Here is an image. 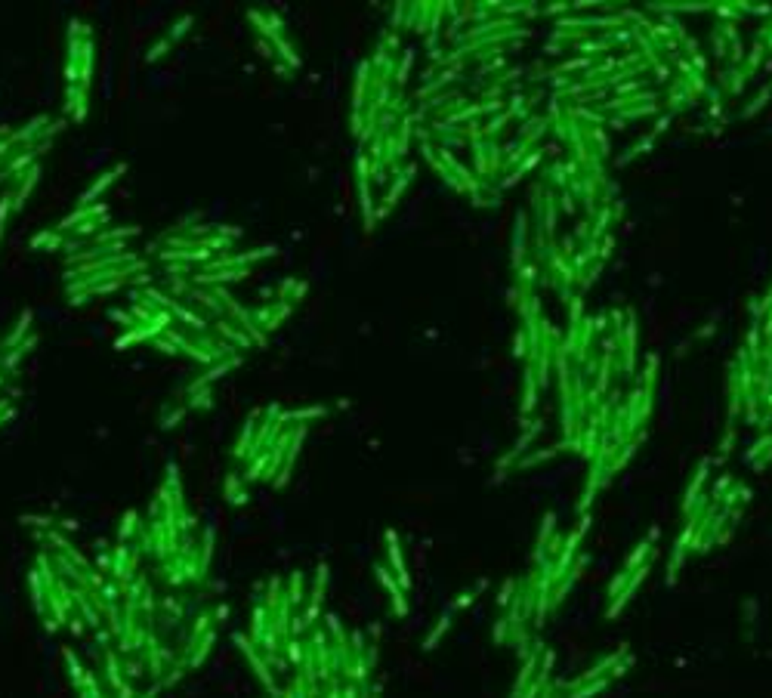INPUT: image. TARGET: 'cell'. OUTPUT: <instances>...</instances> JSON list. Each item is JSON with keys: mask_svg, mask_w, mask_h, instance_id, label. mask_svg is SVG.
Masks as SVG:
<instances>
[{"mask_svg": "<svg viewBox=\"0 0 772 698\" xmlns=\"http://www.w3.org/2000/svg\"><path fill=\"white\" fill-rule=\"evenodd\" d=\"M192 25H195V19H192V16H180V19H176V25H170V28L164 31V37H161L158 44H154L152 50H149V53H145V62H161V59H164V56H167L170 50H173V47L180 44L183 37H185V31H189Z\"/></svg>", "mask_w": 772, "mask_h": 698, "instance_id": "2", "label": "cell"}, {"mask_svg": "<svg viewBox=\"0 0 772 698\" xmlns=\"http://www.w3.org/2000/svg\"><path fill=\"white\" fill-rule=\"evenodd\" d=\"M377 578H380V584H384V587L389 590V596H393L396 615H399V618H405V615H408V603H405L402 587H399V584H396V578H393V575H389V569H384V565H377Z\"/></svg>", "mask_w": 772, "mask_h": 698, "instance_id": "6", "label": "cell"}, {"mask_svg": "<svg viewBox=\"0 0 772 698\" xmlns=\"http://www.w3.org/2000/svg\"><path fill=\"white\" fill-rule=\"evenodd\" d=\"M124 173H127V164H124V161H118V164H115V167H109L102 176H96L90 189H87V192L78 198V204H99V201H102V195L109 192L111 185H115V180H121V176H124Z\"/></svg>", "mask_w": 772, "mask_h": 698, "instance_id": "3", "label": "cell"}, {"mask_svg": "<svg viewBox=\"0 0 772 698\" xmlns=\"http://www.w3.org/2000/svg\"><path fill=\"white\" fill-rule=\"evenodd\" d=\"M93 56H96V40H93L90 22L71 19L68 56H65V99H62V111L71 124H84L87 115H90Z\"/></svg>", "mask_w": 772, "mask_h": 698, "instance_id": "1", "label": "cell"}, {"mask_svg": "<svg viewBox=\"0 0 772 698\" xmlns=\"http://www.w3.org/2000/svg\"><path fill=\"white\" fill-rule=\"evenodd\" d=\"M448 624H451V618H448V615H442V618H439V624H436V630L427 637V643H424V646H427V649H433V646L439 643V637H442L445 630H448Z\"/></svg>", "mask_w": 772, "mask_h": 698, "instance_id": "8", "label": "cell"}, {"mask_svg": "<svg viewBox=\"0 0 772 698\" xmlns=\"http://www.w3.org/2000/svg\"><path fill=\"white\" fill-rule=\"evenodd\" d=\"M31 322H35V312H31V310L19 312V319H16V324L10 328V334L0 340V355H4V353H13V349H19L22 343H25V337L35 334V331H31Z\"/></svg>", "mask_w": 772, "mask_h": 698, "instance_id": "4", "label": "cell"}, {"mask_svg": "<svg viewBox=\"0 0 772 698\" xmlns=\"http://www.w3.org/2000/svg\"><path fill=\"white\" fill-rule=\"evenodd\" d=\"M10 216H16L13 214V201H10V195H6V192H0V241H4V232H6Z\"/></svg>", "mask_w": 772, "mask_h": 698, "instance_id": "7", "label": "cell"}, {"mask_svg": "<svg viewBox=\"0 0 772 698\" xmlns=\"http://www.w3.org/2000/svg\"><path fill=\"white\" fill-rule=\"evenodd\" d=\"M386 544H389V563H393V572L399 575V587L405 590L411 584V578H408V565H405V556H402V547H399L396 532H386Z\"/></svg>", "mask_w": 772, "mask_h": 698, "instance_id": "5", "label": "cell"}]
</instances>
